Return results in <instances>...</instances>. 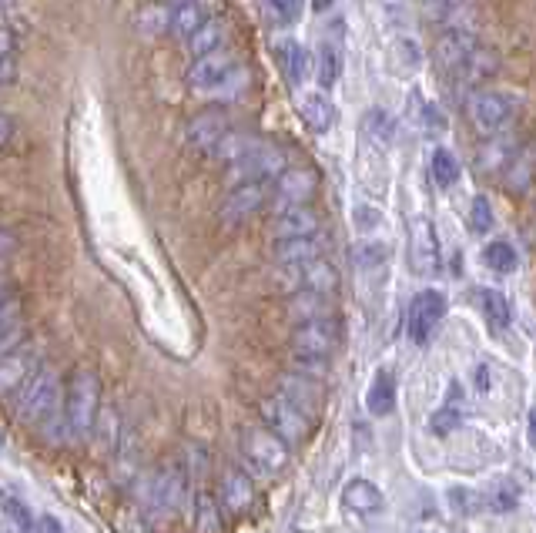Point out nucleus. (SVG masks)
<instances>
[{"label": "nucleus", "mask_w": 536, "mask_h": 533, "mask_svg": "<svg viewBox=\"0 0 536 533\" xmlns=\"http://www.w3.org/2000/svg\"><path fill=\"white\" fill-rule=\"evenodd\" d=\"M265 17L275 27H292L302 17V0H262Z\"/></svg>", "instance_id": "79ce46f5"}, {"label": "nucleus", "mask_w": 536, "mask_h": 533, "mask_svg": "<svg viewBox=\"0 0 536 533\" xmlns=\"http://www.w3.org/2000/svg\"><path fill=\"white\" fill-rule=\"evenodd\" d=\"M302 235H319V215L309 205L282 208L275 218V239H302Z\"/></svg>", "instance_id": "4be33fe9"}, {"label": "nucleus", "mask_w": 536, "mask_h": 533, "mask_svg": "<svg viewBox=\"0 0 536 533\" xmlns=\"http://www.w3.org/2000/svg\"><path fill=\"white\" fill-rule=\"evenodd\" d=\"M282 269H285V282H289L292 292L335 295V289H339V272H335V265L325 262V259H312V262H299V265H282Z\"/></svg>", "instance_id": "9d476101"}, {"label": "nucleus", "mask_w": 536, "mask_h": 533, "mask_svg": "<svg viewBox=\"0 0 536 533\" xmlns=\"http://www.w3.org/2000/svg\"><path fill=\"white\" fill-rule=\"evenodd\" d=\"M480 306H483L486 322H490L493 329H506V326L513 322V309H510V302H506L503 292L483 289V292H480Z\"/></svg>", "instance_id": "473e14b6"}, {"label": "nucleus", "mask_w": 536, "mask_h": 533, "mask_svg": "<svg viewBox=\"0 0 536 533\" xmlns=\"http://www.w3.org/2000/svg\"><path fill=\"white\" fill-rule=\"evenodd\" d=\"M151 500L161 513H175L185 500V473L178 466H165V470L155 473L151 480Z\"/></svg>", "instance_id": "a211bd4d"}, {"label": "nucleus", "mask_w": 536, "mask_h": 533, "mask_svg": "<svg viewBox=\"0 0 536 533\" xmlns=\"http://www.w3.org/2000/svg\"><path fill=\"white\" fill-rule=\"evenodd\" d=\"M429 171H433V182L439 188H453L459 182V161L453 151L446 148H436L433 151V161H429Z\"/></svg>", "instance_id": "c9c22d12"}, {"label": "nucleus", "mask_w": 536, "mask_h": 533, "mask_svg": "<svg viewBox=\"0 0 536 533\" xmlns=\"http://www.w3.org/2000/svg\"><path fill=\"white\" fill-rule=\"evenodd\" d=\"M289 316L292 322H309V319H325V316H335L332 312V295H322V292H295L289 299Z\"/></svg>", "instance_id": "393cba45"}, {"label": "nucleus", "mask_w": 536, "mask_h": 533, "mask_svg": "<svg viewBox=\"0 0 536 533\" xmlns=\"http://www.w3.org/2000/svg\"><path fill=\"white\" fill-rule=\"evenodd\" d=\"M195 527L201 533H218V530H222V510H218V500L208 490H201L198 500H195Z\"/></svg>", "instance_id": "f704fd0d"}, {"label": "nucleus", "mask_w": 536, "mask_h": 533, "mask_svg": "<svg viewBox=\"0 0 536 533\" xmlns=\"http://www.w3.org/2000/svg\"><path fill=\"white\" fill-rule=\"evenodd\" d=\"M510 178H506V185L513 188V192H526V185H530V175H533V168H530V151H520L513 161H510Z\"/></svg>", "instance_id": "49530a36"}, {"label": "nucleus", "mask_w": 536, "mask_h": 533, "mask_svg": "<svg viewBox=\"0 0 536 533\" xmlns=\"http://www.w3.org/2000/svg\"><path fill=\"white\" fill-rule=\"evenodd\" d=\"M248 81H252V74H248V68H238V64H232V71L225 74V81L218 84V94H222L225 101H235L242 98V94L248 91Z\"/></svg>", "instance_id": "a18cd8bd"}, {"label": "nucleus", "mask_w": 536, "mask_h": 533, "mask_svg": "<svg viewBox=\"0 0 536 533\" xmlns=\"http://www.w3.org/2000/svg\"><path fill=\"white\" fill-rule=\"evenodd\" d=\"M299 111H302L305 128L315 131V135H329V131L335 128V118H339V111H335V104L325 91L302 94Z\"/></svg>", "instance_id": "aec40b11"}, {"label": "nucleus", "mask_w": 536, "mask_h": 533, "mask_svg": "<svg viewBox=\"0 0 536 533\" xmlns=\"http://www.w3.org/2000/svg\"><path fill=\"white\" fill-rule=\"evenodd\" d=\"M218 497L232 513H245L255 503V483L245 470L238 466H228L222 473V483H218Z\"/></svg>", "instance_id": "f3484780"}, {"label": "nucleus", "mask_w": 536, "mask_h": 533, "mask_svg": "<svg viewBox=\"0 0 536 533\" xmlns=\"http://www.w3.org/2000/svg\"><path fill=\"white\" fill-rule=\"evenodd\" d=\"M255 141L252 138H245V135H235V131H228V135L218 141V145L208 151V155H212L215 161H222V165H235L238 158L245 155L248 148H252Z\"/></svg>", "instance_id": "a19ab883"}, {"label": "nucleus", "mask_w": 536, "mask_h": 533, "mask_svg": "<svg viewBox=\"0 0 536 533\" xmlns=\"http://www.w3.org/2000/svg\"><path fill=\"white\" fill-rule=\"evenodd\" d=\"M416 533H439V530H416Z\"/></svg>", "instance_id": "680f3d73"}, {"label": "nucleus", "mask_w": 536, "mask_h": 533, "mask_svg": "<svg viewBox=\"0 0 536 533\" xmlns=\"http://www.w3.org/2000/svg\"><path fill=\"white\" fill-rule=\"evenodd\" d=\"M476 37L469 34V31H446L443 37H439V44H436V61H439V68H446V71H459L466 64V57L476 51Z\"/></svg>", "instance_id": "412c9836"}, {"label": "nucleus", "mask_w": 536, "mask_h": 533, "mask_svg": "<svg viewBox=\"0 0 536 533\" xmlns=\"http://www.w3.org/2000/svg\"><path fill=\"white\" fill-rule=\"evenodd\" d=\"M262 416H265V430H272L285 446L302 443L309 436V420L292 403H285L282 396H268L262 403Z\"/></svg>", "instance_id": "1a4fd4ad"}, {"label": "nucleus", "mask_w": 536, "mask_h": 533, "mask_svg": "<svg viewBox=\"0 0 536 533\" xmlns=\"http://www.w3.org/2000/svg\"><path fill=\"white\" fill-rule=\"evenodd\" d=\"M232 57H225V54H205V57H195V64H191V71H188V84L195 91H215L218 84L225 81V74L232 71Z\"/></svg>", "instance_id": "6ab92c4d"}, {"label": "nucleus", "mask_w": 536, "mask_h": 533, "mask_svg": "<svg viewBox=\"0 0 536 533\" xmlns=\"http://www.w3.org/2000/svg\"><path fill=\"white\" fill-rule=\"evenodd\" d=\"M449 503H453V510L463 513V517L480 507V503H476V493L466 490V487H453V490H449Z\"/></svg>", "instance_id": "8fccbe9b"}, {"label": "nucleus", "mask_w": 536, "mask_h": 533, "mask_svg": "<svg viewBox=\"0 0 536 533\" xmlns=\"http://www.w3.org/2000/svg\"><path fill=\"white\" fill-rule=\"evenodd\" d=\"M91 433L98 436V443L104 450H114V443H118V433H121V420H118V409H104V413L94 416V426Z\"/></svg>", "instance_id": "37998d69"}, {"label": "nucleus", "mask_w": 536, "mask_h": 533, "mask_svg": "<svg viewBox=\"0 0 536 533\" xmlns=\"http://www.w3.org/2000/svg\"><path fill=\"white\" fill-rule=\"evenodd\" d=\"M339 319L325 316V319H309L299 322L292 332V352L295 359H315V363H329V356L339 346Z\"/></svg>", "instance_id": "20e7f679"}, {"label": "nucleus", "mask_w": 536, "mask_h": 533, "mask_svg": "<svg viewBox=\"0 0 536 533\" xmlns=\"http://www.w3.org/2000/svg\"><path fill=\"white\" fill-rule=\"evenodd\" d=\"M275 259H279V265H299V262L322 259V239H319V235L279 239V242H275Z\"/></svg>", "instance_id": "b1692460"}, {"label": "nucleus", "mask_w": 536, "mask_h": 533, "mask_svg": "<svg viewBox=\"0 0 536 533\" xmlns=\"http://www.w3.org/2000/svg\"><path fill=\"white\" fill-rule=\"evenodd\" d=\"M463 4V0H423V7H426V14L429 17H439V14H449V11H456V7Z\"/></svg>", "instance_id": "603ef678"}, {"label": "nucleus", "mask_w": 536, "mask_h": 533, "mask_svg": "<svg viewBox=\"0 0 536 533\" xmlns=\"http://www.w3.org/2000/svg\"><path fill=\"white\" fill-rule=\"evenodd\" d=\"M520 155V145H516L513 138H490L486 145L480 148V155H476V165H480V171H503L510 168V161Z\"/></svg>", "instance_id": "bb28decb"}, {"label": "nucleus", "mask_w": 536, "mask_h": 533, "mask_svg": "<svg viewBox=\"0 0 536 533\" xmlns=\"http://www.w3.org/2000/svg\"><path fill=\"white\" fill-rule=\"evenodd\" d=\"M459 71H466L469 81H486V78H493V74L500 71V57H496V51H490V47L476 44V51L466 57V64Z\"/></svg>", "instance_id": "72a5a7b5"}, {"label": "nucleus", "mask_w": 536, "mask_h": 533, "mask_svg": "<svg viewBox=\"0 0 536 533\" xmlns=\"http://www.w3.org/2000/svg\"><path fill=\"white\" fill-rule=\"evenodd\" d=\"M0 513H4L7 527H14V533H31L34 530L31 510L24 507V500L11 497V493H0Z\"/></svg>", "instance_id": "4c0bfd02"}, {"label": "nucleus", "mask_w": 536, "mask_h": 533, "mask_svg": "<svg viewBox=\"0 0 536 533\" xmlns=\"http://www.w3.org/2000/svg\"><path fill=\"white\" fill-rule=\"evenodd\" d=\"M459 423H463V409L446 403L443 409H436V413H433V420H429V430H433L436 436H446V433H453Z\"/></svg>", "instance_id": "de8ad7c7"}, {"label": "nucleus", "mask_w": 536, "mask_h": 533, "mask_svg": "<svg viewBox=\"0 0 536 533\" xmlns=\"http://www.w3.org/2000/svg\"><path fill=\"white\" fill-rule=\"evenodd\" d=\"M101 409V379L94 369H74L67 383V403H64V426L71 436H88L94 426V416Z\"/></svg>", "instance_id": "f257e3e1"}, {"label": "nucleus", "mask_w": 536, "mask_h": 533, "mask_svg": "<svg viewBox=\"0 0 536 533\" xmlns=\"http://www.w3.org/2000/svg\"><path fill=\"white\" fill-rule=\"evenodd\" d=\"M285 165V151L275 145H252L242 158L232 165V182L245 185V182H262L268 185L272 178H279Z\"/></svg>", "instance_id": "39448f33"}, {"label": "nucleus", "mask_w": 536, "mask_h": 533, "mask_svg": "<svg viewBox=\"0 0 536 533\" xmlns=\"http://www.w3.org/2000/svg\"><path fill=\"white\" fill-rule=\"evenodd\" d=\"M17 336H21V302L7 299L0 302V352L17 349Z\"/></svg>", "instance_id": "2f4dec72"}, {"label": "nucleus", "mask_w": 536, "mask_h": 533, "mask_svg": "<svg viewBox=\"0 0 536 533\" xmlns=\"http://www.w3.org/2000/svg\"><path fill=\"white\" fill-rule=\"evenodd\" d=\"M228 131H232V125H228V114L222 108H208V111H201L191 118L185 138L195 151H205L208 155V151H212L218 141L228 135Z\"/></svg>", "instance_id": "4468645a"}, {"label": "nucleus", "mask_w": 536, "mask_h": 533, "mask_svg": "<svg viewBox=\"0 0 536 533\" xmlns=\"http://www.w3.org/2000/svg\"><path fill=\"white\" fill-rule=\"evenodd\" d=\"M446 316V295L436 289H423L409 302L406 312V336L416 342V346H426L433 339V332L439 329V322Z\"/></svg>", "instance_id": "423d86ee"}, {"label": "nucleus", "mask_w": 536, "mask_h": 533, "mask_svg": "<svg viewBox=\"0 0 536 533\" xmlns=\"http://www.w3.org/2000/svg\"><path fill=\"white\" fill-rule=\"evenodd\" d=\"M37 369V352L31 346H17L0 356V396H17Z\"/></svg>", "instance_id": "2eb2a0df"}, {"label": "nucleus", "mask_w": 536, "mask_h": 533, "mask_svg": "<svg viewBox=\"0 0 536 533\" xmlns=\"http://www.w3.org/2000/svg\"><path fill=\"white\" fill-rule=\"evenodd\" d=\"M225 41V24L222 21H201L195 31L188 34V51L195 57L215 54Z\"/></svg>", "instance_id": "7c9ffc66"}, {"label": "nucleus", "mask_w": 536, "mask_h": 533, "mask_svg": "<svg viewBox=\"0 0 536 533\" xmlns=\"http://www.w3.org/2000/svg\"><path fill=\"white\" fill-rule=\"evenodd\" d=\"M386 259H389V245L379 239H366V242L352 245V262H356L359 269H379V265H386Z\"/></svg>", "instance_id": "58836bf2"}, {"label": "nucleus", "mask_w": 536, "mask_h": 533, "mask_svg": "<svg viewBox=\"0 0 536 533\" xmlns=\"http://www.w3.org/2000/svg\"><path fill=\"white\" fill-rule=\"evenodd\" d=\"M332 4H335V0H312V7H315V11H329Z\"/></svg>", "instance_id": "bf43d9fd"}, {"label": "nucleus", "mask_w": 536, "mask_h": 533, "mask_svg": "<svg viewBox=\"0 0 536 533\" xmlns=\"http://www.w3.org/2000/svg\"><path fill=\"white\" fill-rule=\"evenodd\" d=\"M275 57H279V68H282V78L289 88H302L305 78H309V54L299 41L285 37V41L275 44Z\"/></svg>", "instance_id": "5701e85b"}, {"label": "nucleus", "mask_w": 536, "mask_h": 533, "mask_svg": "<svg viewBox=\"0 0 536 533\" xmlns=\"http://www.w3.org/2000/svg\"><path fill=\"white\" fill-rule=\"evenodd\" d=\"M279 396L285 399V403H292L295 409H299L309 423L322 413V399H325L322 383L312 376H305V373H285L279 379Z\"/></svg>", "instance_id": "9b49d317"}, {"label": "nucleus", "mask_w": 536, "mask_h": 533, "mask_svg": "<svg viewBox=\"0 0 536 533\" xmlns=\"http://www.w3.org/2000/svg\"><path fill=\"white\" fill-rule=\"evenodd\" d=\"M319 192V175L312 168H285L279 178H275V205L292 208V205H309L312 195Z\"/></svg>", "instance_id": "f8f14e48"}, {"label": "nucleus", "mask_w": 536, "mask_h": 533, "mask_svg": "<svg viewBox=\"0 0 536 533\" xmlns=\"http://www.w3.org/2000/svg\"><path fill=\"white\" fill-rule=\"evenodd\" d=\"M265 198H268V188L262 182H245V185H235L232 188V195L225 198V205H222V218L228 225H238V222H245V218H252L258 208L265 205Z\"/></svg>", "instance_id": "dca6fc26"}, {"label": "nucleus", "mask_w": 536, "mask_h": 533, "mask_svg": "<svg viewBox=\"0 0 536 533\" xmlns=\"http://www.w3.org/2000/svg\"><path fill=\"white\" fill-rule=\"evenodd\" d=\"M185 4H198V0H171V7H185Z\"/></svg>", "instance_id": "052dcab7"}, {"label": "nucleus", "mask_w": 536, "mask_h": 533, "mask_svg": "<svg viewBox=\"0 0 536 533\" xmlns=\"http://www.w3.org/2000/svg\"><path fill=\"white\" fill-rule=\"evenodd\" d=\"M389 61L399 78H409V74H416L423 68V51H419V44L413 37H399V41L389 47Z\"/></svg>", "instance_id": "c756f323"}, {"label": "nucleus", "mask_w": 536, "mask_h": 533, "mask_svg": "<svg viewBox=\"0 0 536 533\" xmlns=\"http://www.w3.org/2000/svg\"><path fill=\"white\" fill-rule=\"evenodd\" d=\"M409 259H413V272L429 279L439 272V242L436 228L426 215L413 218V232H409Z\"/></svg>", "instance_id": "ddd939ff"}, {"label": "nucleus", "mask_w": 536, "mask_h": 533, "mask_svg": "<svg viewBox=\"0 0 536 533\" xmlns=\"http://www.w3.org/2000/svg\"><path fill=\"white\" fill-rule=\"evenodd\" d=\"M14 78H17V61H14V54L0 57V84H11Z\"/></svg>", "instance_id": "864d4df0"}, {"label": "nucleus", "mask_w": 536, "mask_h": 533, "mask_svg": "<svg viewBox=\"0 0 536 533\" xmlns=\"http://www.w3.org/2000/svg\"><path fill=\"white\" fill-rule=\"evenodd\" d=\"M366 406L372 416H389L396 409V383H392V373L389 369H379L369 383V393H366Z\"/></svg>", "instance_id": "cd10ccee"}, {"label": "nucleus", "mask_w": 536, "mask_h": 533, "mask_svg": "<svg viewBox=\"0 0 536 533\" xmlns=\"http://www.w3.org/2000/svg\"><path fill=\"white\" fill-rule=\"evenodd\" d=\"M342 61H346V34H342V24L335 21L329 31L319 37V47H315V81H319V88L325 94L339 81Z\"/></svg>", "instance_id": "6e6552de"}, {"label": "nucleus", "mask_w": 536, "mask_h": 533, "mask_svg": "<svg viewBox=\"0 0 536 533\" xmlns=\"http://www.w3.org/2000/svg\"><path fill=\"white\" fill-rule=\"evenodd\" d=\"M362 138L369 141V145H389L392 138H396V121H392V114L389 111H382V108H372L362 114Z\"/></svg>", "instance_id": "c85d7f7f"}, {"label": "nucleus", "mask_w": 536, "mask_h": 533, "mask_svg": "<svg viewBox=\"0 0 536 533\" xmlns=\"http://www.w3.org/2000/svg\"><path fill=\"white\" fill-rule=\"evenodd\" d=\"M34 533H64V527H61V520H57V517H41L34 523Z\"/></svg>", "instance_id": "6e6d98bb"}, {"label": "nucleus", "mask_w": 536, "mask_h": 533, "mask_svg": "<svg viewBox=\"0 0 536 533\" xmlns=\"http://www.w3.org/2000/svg\"><path fill=\"white\" fill-rule=\"evenodd\" d=\"M242 453H245V463L252 466L255 473L262 477H275L289 466V446H285L279 436L265 426H248L242 433Z\"/></svg>", "instance_id": "7ed1b4c3"}, {"label": "nucleus", "mask_w": 536, "mask_h": 533, "mask_svg": "<svg viewBox=\"0 0 536 533\" xmlns=\"http://www.w3.org/2000/svg\"><path fill=\"white\" fill-rule=\"evenodd\" d=\"M352 218L359 222V228H376V225H382V212L379 208H366V205H356V212H352Z\"/></svg>", "instance_id": "3c124183"}, {"label": "nucleus", "mask_w": 536, "mask_h": 533, "mask_svg": "<svg viewBox=\"0 0 536 533\" xmlns=\"http://www.w3.org/2000/svg\"><path fill=\"white\" fill-rule=\"evenodd\" d=\"M483 262H486V269H493V272H500V275H510L516 269V249L510 242H490L483 249Z\"/></svg>", "instance_id": "ea45409f"}, {"label": "nucleus", "mask_w": 536, "mask_h": 533, "mask_svg": "<svg viewBox=\"0 0 536 533\" xmlns=\"http://www.w3.org/2000/svg\"><path fill=\"white\" fill-rule=\"evenodd\" d=\"M14 118H11V114H4V111H0V148H4L7 145V141H11L14 138Z\"/></svg>", "instance_id": "5fc2aeb1"}, {"label": "nucleus", "mask_w": 536, "mask_h": 533, "mask_svg": "<svg viewBox=\"0 0 536 533\" xmlns=\"http://www.w3.org/2000/svg\"><path fill=\"white\" fill-rule=\"evenodd\" d=\"M469 228H473L476 235H486L493 228V208L483 195L473 198V205H469Z\"/></svg>", "instance_id": "09e8293b"}, {"label": "nucleus", "mask_w": 536, "mask_h": 533, "mask_svg": "<svg viewBox=\"0 0 536 533\" xmlns=\"http://www.w3.org/2000/svg\"><path fill=\"white\" fill-rule=\"evenodd\" d=\"M14 34L7 31V27H0V57H7V54H14Z\"/></svg>", "instance_id": "4d7b16f0"}, {"label": "nucleus", "mask_w": 536, "mask_h": 533, "mask_svg": "<svg viewBox=\"0 0 536 533\" xmlns=\"http://www.w3.org/2000/svg\"><path fill=\"white\" fill-rule=\"evenodd\" d=\"M201 21H205V17H201V7H198V4L171 7V31L181 34V37H188Z\"/></svg>", "instance_id": "c03bdc74"}, {"label": "nucleus", "mask_w": 536, "mask_h": 533, "mask_svg": "<svg viewBox=\"0 0 536 533\" xmlns=\"http://www.w3.org/2000/svg\"><path fill=\"white\" fill-rule=\"evenodd\" d=\"M342 500H346L349 510L362 513V517H372V513H379L382 507H386L382 490L376 487V483H369V480H352L346 487V493H342Z\"/></svg>", "instance_id": "a878e982"}, {"label": "nucleus", "mask_w": 536, "mask_h": 533, "mask_svg": "<svg viewBox=\"0 0 536 533\" xmlns=\"http://www.w3.org/2000/svg\"><path fill=\"white\" fill-rule=\"evenodd\" d=\"M11 245H14V239L7 232H0V259H4L7 252H11Z\"/></svg>", "instance_id": "13d9d810"}, {"label": "nucleus", "mask_w": 536, "mask_h": 533, "mask_svg": "<svg viewBox=\"0 0 536 533\" xmlns=\"http://www.w3.org/2000/svg\"><path fill=\"white\" fill-rule=\"evenodd\" d=\"M466 114L483 135H500L513 121V101L500 91H473L466 101Z\"/></svg>", "instance_id": "0eeeda50"}, {"label": "nucleus", "mask_w": 536, "mask_h": 533, "mask_svg": "<svg viewBox=\"0 0 536 533\" xmlns=\"http://www.w3.org/2000/svg\"><path fill=\"white\" fill-rule=\"evenodd\" d=\"M486 507L493 513H510L516 510V503H520V487H516L513 480H496L490 490H486Z\"/></svg>", "instance_id": "e433bc0d"}, {"label": "nucleus", "mask_w": 536, "mask_h": 533, "mask_svg": "<svg viewBox=\"0 0 536 533\" xmlns=\"http://www.w3.org/2000/svg\"><path fill=\"white\" fill-rule=\"evenodd\" d=\"M57 393H61L57 373L51 366H37L34 376L17 389V416H21L24 423H44L47 416H54Z\"/></svg>", "instance_id": "f03ea898"}]
</instances>
